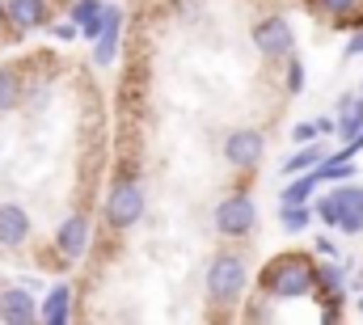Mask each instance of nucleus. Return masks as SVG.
<instances>
[{
  "label": "nucleus",
  "instance_id": "nucleus-15",
  "mask_svg": "<svg viewBox=\"0 0 363 325\" xmlns=\"http://www.w3.org/2000/svg\"><path fill=\"white\" fill-rule=\"evenodd\" d=\"M325 157H330V153H325V144H321V140H313V144H300V148H296L287 161L279 165V169H283L287 177H296V173H308V169H317Z\"/></svg>",
  "mask_w": 363,
  "mask_h": 325
},
{
  "label": "nucleus",
  "instance_id": "nucleus-16",
  "mask_svg": "<svg viewBox=\"0 0 363 325\" xmlns=\"http://www.w3.org/2000/svg\"><path fill=\"white\" fill-rule=\"evenodd\" d=\"M72 21L81 26L85 38H97V30H101V21H106V4H101V0H77Z\"/></svg>",
  "mask_w": 363,
  "mask_h": 325
},
{
  "label": "nucleus",
  "instance_id": "nucleus-18",
  "mask_svg": "<svg viewBox=\"0 0 363 325\" xmlns=\"http://www.w3.org/2000/svg\"><path fill=\"white\" fill-rule=\"evenodd\" d=\"M279 224H283V233H304L313 224V211L304 203H279Z\"/></svg>",
  "mask_w": 363,
  "mask_h": 325
},
{
  "label": "nucleus",
  "instance_id": "nucleus-13",
  "mask_svg": "<svg viewBox=\"0 0 363 325\" xmlns=\"http://www.w3.org/2000/svg\"><path fill=\"white\" fill-rule=\"evenodd\" d=\"M4 17L13 30H38V26H47V0H9Z\"/></svg>",
  "mask_w": 363,
  "mask_h": 325
},
{
  "label": "nucleus",
  "instance_id": "nucleus-8",
  "mask_svg": "<svg viewBox=\"0 0 363 325\" xmlns=\"http://www.w3.org/2000/svg\"><path fill=\"white\" fill-rule=\"evenodd\" d=\"M118 30H123V9H114V4H106V21H101V30H97V38H93V64H114V55H118Z\"/></svg>",
  "mask_w": 363,
  "mask_h": 325
},
{
  "label": "nucleus",
  "instance_id": "nucleus-20",
  "mask_svg": "<svg viewBox=\"0 0 363 325\" xmlns=\"http://www.w3.org/2000/svg\"><path fill=\"white\" fill-rule=\"evenodd\" d=\"M300 89H304V64L287 55V93H300Z\"/></svg>",
  "mask_w": 363,
  "mask_h": 325
},
{
  "label": "nucleus",
  "instance_id": "nucleus-24",
  "mask_svg": "<svg viewBox=\"0 0 363 325\" xmlns=\"http://www.w3.org/2000/svg\"><path fill=\"white\" fill-rule=\"evenodd\" d=\"M342 55H347V60H351V55H363V30L347 38V51H342Z\"/></svg>",
  "mask_w": 363,
  "mask_h": 325
},
{
  "label": "nucleus",
  "instance_id": "nucleus-21",
  "mask_svg": "<svg viewBox=\"0 0 363 325\" xmlns=\"http://www.w3.org/2000/svg\"><path fill=\"white\" fill-rule=\"evenodd\" d=\"M291 140H296V144H313V140H321V131H317V119H308V123H296V127H291Z\"/></svg>",
  "mask_w": 363,
  "mask_h": 325
},
{
  "label": "nucleus",
  "instance_id": "nucleus-7",
  "mask_svg": "<svg viewBox=\"0 0 363 325\" xmlns=\"http://www.w3.org/2000/svg\"><path fill=\"white\" fill-rule=\"evenodd\" d=\"M262 153H267V140L254 127L228 131V140H224V157H228V165H237V169H254V165L262 161Z\"/></svg>",
  "mask_w": 363,
  "mask_h": 325
},
{
  "label": "nucleus",
  "instance_id": "nucleus-9",
  "mask_svg": "<svg viewBox=\"0 0 363 325\" xmlns=\"http://www.w3.org/2000/svg\"><path fill=\"white\" fill-rule=\"evenodd\" d=\"M34 317H38V304H34L30 287H9V292H0V321L30 325Z\"/></svg>",
  "mask_w": 363,
  "mask_h": 325
},
{
  "label": "nucleus",
  "instance_id": "nucleus-26",
  "mask_svg": "<svg viewBox=\"0 0 363 325\" xmlns=\"http://www.w3.org/2000/svg\"><path fill=\"white\" fill-rule=\"evenodd\" d=\"M0 21H9V17H4V4H0Z\"/></svg>",
  "mask_w": 363,
  "mask_h": 325
},
{
  "label": "nucleus",
  "instance_id": "nucleus-5",
  "mask_svg": "<svg viewBox=\"0 0 363 325\" xmlns=\"http://www.w3.org/2000/svg\"><path fill=\"white\" fill-rule=\"evenodd\" d=\"M254 224H258V207L250 194H228L216 207V233L220 237H250Z\"/></svg>",
  "mask_w": 363,
  "mask_h": 325
},
{
  "label": "nucleus",
  "instance_id": "nucleus-10",
  "mask_svg": "<svg viewBox=\"0 0 363 325\" xmlns=\"http://www.w3.org/2000/svg\"><path fill=\"white\" fill-rule=\"evenodd\" d=\"M313 292L321 296L325 309H338V304L347 300V266H338V262L317 266V287H313Z\"/></svg>",
  "mask_w": 363,
  "mask_h": 325
},
{
  "label": "nucleus",
  "instance_id": "nucleus-14",
  "mask_svg": "<svg viewBox=\"0 0 363 325\" xmlns=\"http://www.w3.org/2000/svg\"><path fill=\"white\" fill-rule=\"evenodd\" d=\"M38 317H43L47 325H64L68 321V317H72V287H68V283H55V287L47 292Z\"/></svg>",
  "mask_w": 363,
  "mask_h": 325
},
{
  "label": "nucleus",
  "instance_id": "nucleus-11",
  "mask_svg": "<svg viewBox=\"0 0 363 325\" xmlns=\"http://www.w3.org/2000/svg\"><path fill=\"white\" fill-rule=\"evenodd\" d=\"M55 245H60V253H64L68 262H77V258L89 249V220H85V216H68V220L60 224V233H55Z\"/></svg>",
  "mask_w": 363,
  "mask_h": 325
},
{
  "label": "nucleus",
  "instance_id": "nucleus-23",
  "mask_svg": "<svg viewBox=\"0 0 363 325\" xmlns=\"http://www.w3.org/2000/svg\"><path fill=\"white\" fill-rule=\"evenodd\" d=\"M51 34H55V38H77V34H81V26H77V21H55V26H51Z\"/></svg>",
  "mask_w": 363,
  "mask_h": 325
},
{
  "label": "nucleus",
  "instance_id": "nucleus-17",
  "mask_svg": "<svg viewBox=\"0 0 363 325\" xmlns=\"http://www.w3.org/2000/svg\"><path fill=\"white\" fill-rule=\"evenodd\" d=\"M317 186H321L317 169H308V173H296V177H291V186L283 190V199H279V203H308Z\"/></svg>",
  "mask_w": 363,
  "mask_h": 325
},
{
  "label": "nucleus",
  "instance_id": "nucleus-19",
  "mask_svg": "<svg viewBox=\"0 0 363 325\" xmlns=\"http://www.w3.org/2000/svg\"><path fill=\"white\" fill-rule=\"evenodd\" d=\"M17 101H21V81H17V72L0 68V110H13Z\"/></svg>",
  "mask_w": 363,
  "mask_h": 325
},
{
  "label": "nucleus",
  "instance_id": "nucleus-6",
  "mask_svg": "<svg viewBox=\"0 0 363 325\" xmlns=\"http://www.w3.org/2000/svg\"><path fill=\"white\" fill-rule=\"evenodd\" d=\"M254 47L267 55V60H287L291 47H296V30L287 17H267L254 26Z\"/></svg>",
  "mask_w": 363,
  "mask_h": 325
},
{
  "label": "nucleus",
  "instance_id": "nucleus-28",
  "mask_svg": "<svg viewBox=\"0 0 363 325\" xmlns=\"http://www.w3.org/2000/svg\"><path fill=\"white\" fill-rule=\"evenodd\" d=\"M359 97H363V84H359Z\"/></svg>",
  "mask_w": 363,
  "mask_h": 325
},
{
  "label": "nucleus",
  "instance_id": "nucleus-27",
  "mask_svg": "<svg viewBox=\"0 0 363 325\" xmlns=\"http://www.w3.org/2000/svg\"><path fill=\"white\" fill-rule=\"evenodd\" d=\"M359 317H363V300H359Z\"/></svg>",
  "mask_w": 363,
  "mask_h": 325
},
{
  "label": "nucleus",
  "instance_id": "nucleus-3",
  "mask_svg": "<svg viewBox=\"0 0 363 325\" xmlns=\"http://www.w3.org/2000/svg\"><path fill=\"white\" fill-rule=\"evenodd\" d=\"M241 292H245V262L237 253H220L207 266V296H211V304H233Z\"/></svg>",
  "mask_w": 363,
  "mask_h": 325
},
{
  "label": "nucleus",
  "instance_id": "nucleus-2",
  "mask_svg": "<svg viewBox=\"0 0 363 325\" xmlns=\"http://www.w3.org/2000/svg\"><path fill=\"white\" fill-rule=\"evenodd\" d=\"M317 220L338 228V233H363V186L355 182H342L334 186L325 199H317Z\"/></svg>",
  "mask_w": 363,
  "mask_h": 325
},
{
  "label": "nucleus",
  "instance_id": "nucleus-1",
  "mask_svg": "<svg viewBox=\"0 0 363 325\" xmlns=\"http://www.w3.org/2000/svg\"><path fill=\"white\" fill-rule=\"evenodd\" d=\"M317 287V266L308 253H279L262 270V292L274 300H300Z\"/></svg>",
  "mask_w": 363,
  "mask_h": 325
},
{
  "label": "nucleus",
  "instance_id": "nucleus-4",
  "mask_svg": "<svg viewBox=\"0 0 363 325\" xmlns=\"http://www.w3.org/2000/svg\"><path fill=\"white\" fill-rule=\"evenodd\" d=\"M140 216H144V190H140V182L118 177L114 190H110V199H106V220L114 228H131Z\"/></svg>",
  "mask_w": 363,
  "mask_h": 325
},
{
  "label": "nucleus",
  "instance_id": "nucleus-22",
  "mask_svg": "<svg viewBox=\"0 0 363 325\" xmlns=\"http://www.w3.org/2000/svg\"><path fill=\"white\" fill-rule=\"evenodd\" d=\"M317 4H321V9H325V13H334V17H351V13H355V4H359V0H317Z\"/></svg>",
  "mask_w": 363,
  "mask_h": 325
},
{
  "label": "nucleus",
  "instance_id": "nucleus-12",
  "mask_svg": "<svg viewBox=\"0 0 363 325\" xmlns=\"http://www.w3.org/2000/svg\"><path fill=\"white\" fill-rule=\"evenodd\" d=\"M30 237V211L17 203H0V245H21Z\"/></svg>",
  "mask_w": 363,
  "mask_h": 325
},
{
  "label": "nucleus",
  "instance_id": "nucleus-25",
  "mask_svg": "<svg viewBox=\"0 0 363 325\" xmlns=\"http://www.w3.org/2000/svg\"><path fill=\"white\" fill-rule=\"evenodd\" d=\"M317 253H325V258H334V253H338V245L330 241V237H317Z\"/></svg>",
  "mask_w": 363,
  "mask_h": 325
}]
</instances>
